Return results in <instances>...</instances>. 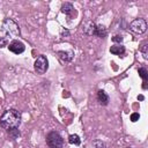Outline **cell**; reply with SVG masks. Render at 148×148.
Segmentation results:
<instances>
[{
    "instance_id": "6da1fadb",
    "label": "cell",
    "mask_w": 148,
    "mask_h": 148,
    "mask_svg": "<svg viewBox=\"0 0 148 148\" xmlns=\"http://www.w3.org/2000/svg\"><path fill=\"white\" fill-rule=\"evenodd\" d=\"M21 124V113L16 109L6 110L0 117V126L7 131L17 128Z\"/></svg>"
},
{
    "instance_id": "7a4b0ae2",
    "label": "cell",
    "mask_w": 148,
    "mask_h": 148,
    "mask_svg": "<svg viewBox=\"0 0 148 148\" xmlns=\"http://www.w3.org/2000/svg\"><path fill=\"white\" fill-rule=\"evenodd\" d=\"M1 31L7 36V37H18L20 36V27L18 24L12 20V18H5L1 25Z\"/></svg>"
},
{
    "instance_id": "3957f363",
    "label": "cell",
    "mask_w": 148,
    "mask_h": 148,
    "mask_svg": "<svg viewBox=\"0 0 148 148\" xmlns=\"http://www.w3.org/2000/svg\"><path fill=\"white\" fill-rule=\"evenodd\" d=\"M46 145L50 148H61L64 145V140L58 132L52 131L46 135Z\"/></svg>"
},
{
    "instance_id": "277c9868",
    "label": "cell",
    "mask_w": 148,
    "mask_h": 148,
    "mask_svg": "<svg viewBox=\"0 0 148 148\" xmlns=\"http://www.w3.org/2000/svg\"><path fill=\"white\" fill-rule=\"evenodd\" d=\"M34 68H35V72L37 74H44L47 68H49V61H47V58L43 54L38 56L35 60V64H34Z\"/></svg>"
},
{
    "instance_id": "5b68a950",
    "label": "cell",
    "mask_w": 148,
    "mask_h": 148,
    "mask_svg": "<svg viewBox=\"0 0 148 148\" xmlns=\"http://www.w3.org/2000/svg\"><path fill=\"white\" fill-rule=\"evenodd\" d=\"M130 29L135 34H143L147 30V22L145 18H135L131 22Z\"/></svg>"
},
{
    "instance_id": "8992f818",
    "label": "cell",
    "mask_w": 148,
    "mask_h": 148,
    "mask_svg": "<svg viewBox=\"0 0 148 148\" xmlns=\"http://www.w3.org/2000/svg\"><path fill=\"white\" fill-rule=\"evenodd\" d=\"M8 49H9L10 52H13V53H15V54H21L22 52H24L25 46H24V44H23L22 42L17 40V39H14V40H12V42L9 43Z\"/></svg>"
},
{
    "instance_id": "52a82bcc",
    "label": "cell",
    "mask_w": 148,
    "mask_h": 148,
    "mask_svg": "<svg viewBox=\"0 0 148 148\" xmlns=\"http://www.w3.org/2000/svg\"><path fill=\"white\" fill-rule=\"evenodd\" d=\"M57 56L61 62H71L74 58V52L73 51H58Z\"/></svg>"
},
{
    "instance_id": "ba28073f",
    "label": "cell",
    "mask_w": 148,
    "mask_h": 148,
    "mask_svg": "<svg viewBox=\"0 0 148 148\" xmlns=\"http://www.w3.org/2000/svg\"><path fill=\"white\" fill-rule=\"evenodd\" d=\"M96 29V23L94 21H87L82 25V30L87 36H94Z\"/></svg>"
},
{
    "instance_id": "9c48e42d",
    "label": "cell",
    "mask_w": 148,
    "mask_h": 148,
    "mask_svg": "<svg viewBox=\"0 0 148 148\" xmlns=\"http://www.w3.org/2000/svg\"><path fill=\"white\" fill-rule=\"evenodd\" d=\"M97 101H98V103L101 105L104 106V105H108L109 104L110 98H109V95L104 90H98V92H97Z\"/></svg>"
},
{
    "instance_id": "30bf717a",
    "label": "cell",
    "mask_w": 148,
    "mask_h": 148,
    "mask_svg": "<svg viewBox=\"0 0 148 148\" xmlns=\"http://www.w3.org/2000/svg\"><path fill=\"white\" fill-rule=\"evenodd\" d=\"M110 52L114 56H124L125 54V46L121 44H114L110 47Z\"/></svg>"
},
{
    "instance_id": "8fae6325",
    "label": "cell",
    "mask_w": 148,
    "mask_h": 148,
    "mask_svg": "<svg viewBox=\"0 0 148 148\" xmlns=\"http://www.w3.org/2000/svg\"><path fill=\"white\" fill-rule=\"evenodd\" d=\"M108 35V30L105 28V25L103 24H96V29H95V36L99 37V38H104Z\"/></svg>"
},
{
    "instance_id": "7c38bea8",
    "label": "cell",
    "mask_w": 148,
    "mask_h": 148,
    "mask_svg": "<svg viewBox=\"0 0 148 148\" xmlns=\"http://www.w3.org/2000/svg\"><path fill=\"white\" fill-rule=\"evenodd\" d=\"M73 10H74V7H73V5L71 2L62 3V6H61V13H64V14H66V15L69 16L73 13Z\"/></svg>"
},
{
    "instance_id": "4fadbf2b",
    "label": "cell",
    "mask_w": 148,
    "mask_h": 148,
    "mask_svg": "<svg viewBox=\"0 0 148 148\" xmlns=\"http://www.w3.org/2000/svg\"><path fill=\"white\" fill-rule=\"evenodd\" d=\"M68 142H69L71 145L79 146V145L81 143V139H80V136H79L77 134H71V135L68 136Z\"/></svg>"
},
{
    "instance_id": "5bb4252c",
    "label": "cell",
    "mask_w": 148,
    "mask_h": 148,
    "mask_svg": "<svg viewBox=\"0 0 148 148\" xmlns=\"http://www.w3.org/2000/svg\"><path fill=\"white\" fill-rule=\"evenodd\" d=\"M139 75L141 76V79L143 80V82H147V79H148V72L145 67H141L139 68Z\"/></svg>"
},
{
    "instance_id": "9a60e30c",
    "label": "cell",
    "mask_w": 148,
    "mask_h": 148,
    "mask_svg": "<svg viewBox=\"0 0 148 148\" xmlns=\"http://www.w3.org/2000/svg\"><path fill=\"white\" fill-rule=\"evenodd\" d=\"M92 148H105V143L102 140H94L92 141Z\"/></svg>"
},
{
    "instance_id": "2e32d148",
    "label": "cell",
    "mask_w": 148,
    "mask_h": 148,
    "mask_svg": "<svg viewBox=\"0 0 148 148\" xmlns=\"http://www.w3.org/2000/svg\"><path fill=\"white\" fill-rule=\"evenodd\" d=\"M148 44L147 43H145L142 46H141V52H142V56H143V58L145 59H148V57H147V54H148Z\"/></svg>"
},
{
    "instance_id": "e0dca14e",
    "label": "cell",
    "mask_w": 148,
    "mask_h": 148,
    "mask_svg": "<svg viewBox=\"0 0 148 148\" xmlns=\"http://www.w3.org/2000/svg\"><path fill=\"white\" fill-rule=\"evenodd\" d=\"M112 42L120 44V43L123 42V36H120V35H116L114 37H112Z\"/></svg>"
},
{
    "instance_id": "ac0fdd59",
    "label": "cell",
    "mask_w": 148,
    "mask_h": 148,
    "mask_svg": "<svg viewBox=\"0 0 148 148\" xmlns=\"http://www.w3.org/2000/svg\"><path fill=\"white\" fill-rule=\"evenodd\" d=\"M140 119V114L139 113H136V112H134V113H132L131 114V120L133 121V123H135V121H138Z\"/></svg>"
},
{
    "instance_id": "d6986e66",
    "label": "cell",
    "mask_w": 148,
    "mask_h": 148,
    "mask_svg": "<svg viewBox=\"0 0 148 148\" xmlns=\"http://www.w3.org/2000/svg\"><path fill=\"white\" fill-rule=\"evenodd\" d=\"M7 44H8L7 38H5V37H0V49L7 46Z\"/></svg>"
},
{
    "instance_id": "ffe728a7",
    "label": "cell",
    "mask_w": 148,
    "mask_h": 148,
    "mask_svg": "<svg viewBox=\"0 0 148 148\" xmlns=\"http://www.w3.org/2000/svg\"><path fill=\"white\" fill-rule=\"evenodd\" d=\"M68 35H69V32H68L67 30H65V29L61 30V36H62V37H64V36H68Z\"/></svg>"
},
{
    "instance_id": "44dd1931",
    "label": "cell",
    "mask_w": 148,
    "mask_h": 148,
    "mask_svg": "<svg viewBox=\"0 0 148 148\" xmlns=\"http://www.w3.org/2000/svg\"><path fill=\"white\" fill-rule=\"evenodd\" d=\"M143 98H145V97H143L142 95H140V96H138V99H140V101H142Z\"/></svg>"
},
{
    "instance_id": "7402d4cb",
    "label": "cell",
    "mask_w": 148,
    "mask_h": 148,
    "mask_svg": "<svg viewBox=\"0 0 148 148\" xmlns=\"http://www.w3.org/2000/svg\"><path fill=\"white\" fill-rule=\"evenodd\" d=\"M128 148H132V147H128Z\"/></svg>"
}]
</instances>
